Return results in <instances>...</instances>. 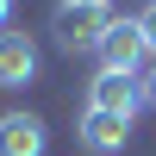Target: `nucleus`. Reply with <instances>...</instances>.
Listing matches in <instances>:
<instances>
[{"mask_svg": "<svg viewBox=\"0 0 156 156\" xmlns=\"http://www.w3.org/2000/svg\"><path fill=\"white\" fill-rule=\"evenodd\" d=\"M106 25H112L106 6H56L50 31H56V50H69V56H100Z\"/></svg>", "mask_w": 156, "mask_h": 156, "instance_id": "f257e3e1", "label": "nucleus"}, {"mask_svg": "<svg viewBox=\"0 0 156 156\" xmlns=\"http://www.w3.org/2000/svg\"><path fill=\"white\" fill-rule=\"evenodd\" d=\"M144 62H150V44H144V31H137V12H131V19H112L106 37H100V69L137 75Z\"/></svg>", "mask_w": 156, "mask_h": 156, "instance_id": "f03ea898", "label": "nucleus"}, {"mask_svg": "<svg viewBox=\"0 0 156 156\" xmlns=\"http://www.w3.org/2000/svg\"><path fill=\"white\" fill-rule=\"evenodd\" d=\"M87 106H94V112H112V119H137V112H144V81H137V75L100 69L94 81H87Z\"/></svg>", "mask_w": 156, "mask_h": 156, "instance_id": "7ed1b4c3", "label": "nucleus"}, {"mask_svg": "<svg viewBox=\"0 0 156 156\" xmlns=\"http://www.w3.org/2000/svg\"><path fill=\"white\" fill-rule=\"evenodd\" d=\"M125 137H131V119H112V112L81 106V125H75V144H81V150H94V156H119Z\"/></svg>", "mask_w": 156, "mask_h": 156, "instance_id": "20e7f679", "label": "nucleus"}, {"mask_svg": "<svg viewBox=\"0 0 156 156\" xmlns=\"http://www.w3.org/2000/svg\"><path fill=\"white\" fill-rule=\"evenodd\" d=\"M37 44L25 31H0V87H31L37 81Z\"/></svg>", "mask_w": 156, "mask_h": 156, "instance_id": "39448f33", "label": "nucleus"}, {"mask_svg": "<svg viewBox=\"0 0 156 156\" xmlns=\"http://www.w3.org/2000/svg\"><path fill=\"white\" fill-rule=\"evenodd\" d=\"M50 131L37 112H0V156H44Z\"/></svg>", "mask_w": 156, "mask_h": 156, "instance_id": "423d86ee", "label": "nucleus"}, {"mask_svg": "<svg viewBox=\"0 0 156 156\" xmlns=\"http://www.w3.org/2000/svg\"><path fill=\"white\" fill-rule=\"evenodd\" d=\"M137 31H144V44H150V62H156V0H144V6H137Z\"/></svg>", "mask_w": 156, "mask_h": 156, "instance_id": "0eeeda50", "label": "nucleus"}, {"mask_svg": "<svg viewBox=\"0 0 156 156\" xmlns=\"http://www.w3.org/2000/svg\"><path fill=\"white\" fill-rule=\"evenodd\" d=\"M137 81H144V106L156 112V62H150V69H144V75H137Z\"/></svg>", "mask_w": 156, "mask_h": 156, "instance_id": "6e6552de", "label": "nucleus"}, {"mask_svg": "<svg viewBox=\"0 0 156 156\" xmlns=\"http://www.w3.org/2000/svg\"><path fill=\"white\" fill-rule=\"evenodd\" d=\"M12 6H19V0H0V31L12 25Z\"/></svg>", "mask_w": 156, "mask_h": 156, "instance_id": "1a4fd4ad", "label": "nucleus"}, {"mask_svg": "<svg viewBox=\"0 0 156 156\" xmlns=\"http://www.w3.org/2000/svg\"><path fill=\"white\" fill-rule=\"evenodd\" d=\"M56 6H112V0H56Z\"/></svg>", "mask_w": 156, "mask_h": 156, "instance_id": "9d476101", "label": "nucleus"}]
</instances>
